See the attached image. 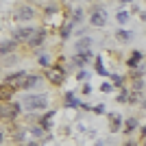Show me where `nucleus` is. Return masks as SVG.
<instances>
[{"mask_svg":"<svg viewBox=\"0 0 146 146\" xmlns=\"http://www.w3.org/2000/svg\"><path fill=\"white\" fill-rule=\"evenodd\" d=\"M39 74H29V79H26V83H24V87L22 90H33L35 85H39Z\"/></svg>","mask_w":146,"mask_h":146,"instance_id":"dca6fc26","label":"nucleus"},{"mask_svg":"<svg viewBox=\"0 0 146 146\" xmlns=\"http://www.w3.org/2000/svg\"><path fill=\"white\" fill-rule=\"evenodd\" d=\"M122 146H137V142H135V140H129V142H124Z\"/></svg>","mask_w":146,"mask_h":146,"instance_id":"2f4dec72","label":"nucleus"},{"mask_svg":"<svg viewBox=\"0 0 146 146\" xmlns=\"http://www.w3.org/2000/svg\"><path fill=\"white\" fill-rule=\"evenodd\" d=\"M111 79H113V83H116V85H122V83H124V79H122L120 74H111Z\"/></svg>","mask_w":146,"mask_h":146,"instance_id":"c85d7f7f","label":"nucleus"},{"mask_svg":"<svg viewBox=\"0 0 146 146\" xmlns=\"http://www.w3.org/2000/svg\"><path fill=\"white\" fill-rule=\"evenodd\" d=\"M74 22V24H79L81 20H83V7H76V9H74L72 11V18H70Z\"/></svg>","mask_w":146,"mask_h":146,"instance_id":"4be33fe9","label":"nucleus"},{"mask_svg":"<svg viewBox=\"0 0 146 146\" xmlns=\"http://www.w3.org/2000/svg\"><path fill=\"white\" fill-rule=\"evenodd\" d=\"M116 37H118V42H129V39L133 37V33H131V31H124V29H120V31L116 33Z\"/></svg>","mask_w":146,"mask_h":146,"instance_id":"aec40b11","label":"nucleus"},{"mask_svg":"<svg viewBox=\"0 0 146 146\" xmlns=\"http://www.w3.org/2000/svg\"><path fill=\"white\" fill-rule=\"evenodd\" d=\"M11 94H13V90H11V87H5V85H2V90H0V98H2V103H9Z\"/></svg>","mask_w":146,"mask_h":146,"instance_id":"5701e85b","label":"nucleus"},{"mask_svg":"<svg viewBox=\"0 0 146 146\" xmlns=\"http://www.w3.org/2000/svg\"><path fill=\"white\" fill-rule=\"evenodd\" d=\"M35 13H37L35 7L22 2V5H18L15 9H13V18H15V20H33V18H35Z\"/></svg>","mask_w":146,"mask_h":146,"instance_id":"423d86ee","label":"nucleus"},{"mask_svg":"<svg viewBox=\"0 0 146 146\" xmlns=\"http://www.w3.org/2000/svg\"><path fill=\"white\" fill-rule=\"evenodd\" d=\"M140 131H142V135H144V137H146V127H142Z\"/></svg>","mask_w":146,"mask_h":146,"instance_id":"72a5a7b5","label":"nucleus"},{"mask_svg":"<svg viewBox=\"0 0 146 146\" xmlns=\"http://www.w3.org/2000/svg\"><path fill=\"white\" fill-rule=\"evenodd\" d=\"M37 63H39V66H44L46 70H48V68H50V57L46 55V52H39V55H37Z\"/></svg>","mask_w":146,"mask_h":146,"instance_id":"412c9836","label":"nucleus"},{"mask_svg":"<svg viewBox=\"0 0 146 146\" xmlns=\"http://www.w3.org/2000/svg\"><path fill=\"white\" fill-rule=\"evenodd\" d=\"M72 29H74V22L72 20H66V24L61 26V39H68L70 33H72Z\"/></svg>","mask_w":146,"mask_h":146,"instance_id":"f3484780","label":"nucleus"},{"mask_svg":"<svg viewBox=\"0 0 146 146\" xmlns=\"http://www.w3.org/2000/svg\"><path fill=\"white\" fill-rule=\"evenodd\" d=\"M63 103H66V107H81V103H79V98L74 96L72 92H66V96H63Z\"/></svg>","mask_w":146,"mask_h":146,"instance_id":"ddd939ff","label":"nucleus"},{"mask_svg":"<svg viewBox=\"0 0 146 146\" xmlns=\"http://www.w3.org/2000/svg\"><path fill=\"white\" fill-rule=\"evenodd\" d=\"M135 129H137V120H135V118H127V120H124V133H131Z\"/></svg>","mask_w":146,"mask_h":146,"instance_id":"6ab92c4d","label":"nucleus"},{"mask_svg":"<svg viewBox=\"0 0 146 146\" xmlns=\"http://www.w3.org/2000/svg\"><path fill=\"white\" fill-rule=\"evenodd\" d=\"M44 76H46L52 85H61V83L66 81V70H63L61 66H50L48 70L44 72Z\"/></svg>","mask_w":146,"mask_h":146,"instance_id":"20e7f679","label":"nucleus"},{"mask_svg":"<svg viewBox=\"0 0 146 146\" xmlns=\"http://www.w3.org/2000/svg\"><path fill=\"white\" fill-rule=\"evenodd\" d=\"M29 131H31V135H35V137H42L46 129H42V127H29Z\"/></svg>","mask_w":146,"mask_h":146,"instance_id":"a878e982","label":"nucleus"},{"mask_svg":"<svg viewBox=\"0 0 146 146\" xmlns=\"http://www.w3.org/2000/svg\"><path fill=\"white\" fill-rule=\"evenodd\" d=\"M74 50H76V55L90 52L92 50V37H81V39H76V42H74Z\"/></svg>","mask_w":146,"mask_h":146,"instance_id":"1a4fd4ad","label":"nucleus"},{"mask_svg":"<svg viewBox=\"0 0 146 146\" xmlns=\"http://www.w3.org/2000/svg\"><path fill=\"white\" fill-rule=\"evenodd\" d=\"M100 92L109 94V92H113V85H111V83H103V85H100Z\"/></svg>","mask_w":146,"mask_h":146,"instance_id":"cd10ccee","label":"nucleus"},{"mask_svg":"<svg viewBox=\"0 0 146 146\" xmlns=\"http://www.w3.org/2000/svg\"><path fill=\"white\" fill-rule=\"evenodd\" d=\"M129 98H131V92H129L127 87H122V92L118 94V100H120V103H129Z\"/></svg>","mask_w":146,"mask_h":146,"instance_id":"393cba45","label":"nucleus"},{"mask_svg":"<svg viewBox=\"0 0 146 146\" xmlns=\"http://www.w3.org/2000/svg\"><path fill=\"white\" fill-rule=\"evenodd\" d=\"M142 109H146V98H144V100H142Z\"/></svg>","mask_w":146,"mask_h":146,"instance_id":"f704fd0d","label":"nucleus"},{"mask_svg":"<svg viewBox=\"0 0 146 146\" xmlns=\"http://www.w3.org/2000/svg\"><path fill=\"white\" fill-rule=\"evenodd\" d=\"M90 59H92V50H90V52H81V55H74L70 61H72V66H76V68H81V70H83V66H85Z\"/></svg>","mask_w":146,"mask_h":146,"instance_id":"9d476101","label":"nucleus"},{"mask_svg":"<svg viewBox=\"0 0 146 146\" xmlns=\"http://www.w3.org/2000/svg\"><path fill=\"white\" fill-rule=\"evenodd\" d=\"M44 39H46V29H39L35 33V37L29 42V46H31V48H37V46H42V44H44Z\"/></svg>","mask_w":146,"mask_h":146,"instance_id":"9b49d317","label":"nucleus"},{"mask_svg":"<svg viewBox=\"0 0 146 146\" xmlns=\"http://www.w3.org/2000/svg\"><path fill=\"white\" fill-rule=\"evenodd\" d=\"M94 68H96V72L98 74H103V76H107V70H105V66H103V57H94Z\"/></svg>","mask_w":146,"mask_h":146,"instance_id":"a211bd4d","label":"nucleus"},{"mask_svg":"<svg viewBox=\"0 0 146 146\" xmlns=\"http://www.w3.org/2000/svg\"><path fill=\"white\" fill-rule=\"evenodd\" d=\"M48 107V96L46 94H26L22 98V109L26 111H42Z\"/></svg>","mask_w":146,"mask_h":146,"instance_id":"f257e3e1","label":"nucleus"},{"mask_svg":"<svg viewBox=\"0 0 146 146\" xmlns=\"http://www.w3.org/2000/svg\"><path fill=\"white\" fill-rule=\"evenodd\" d=\"M24 146H39V142H37V140H35V142H26Z\"/></svg>","mask_w":146,"mask_h":146,"instance_id":"473e14b6","label":"nucleus"},{"mask_svg":"<svg viewBox=\"0 0 146 146\" xmlns=\"http://www.w3.org/2000/svg\"><path fill=\"white\" fill-rule=\"evenodd\" d=\"M15 44H18L15 39H5V42H2V46H0V52H2V57L9 55V52L15 48Z\"/></svg>","mask_w":146,"mask_h":146,"instance_id":"2eb2a0df","label":"nucleus"},{"mask_svg":"<svg viewBox=\"0 0 146 146\" xmlns=\"http://www.w3.org/2000/svg\"><path fill=\"white\" fill-rule=\"evenodd\" d=\"M26 79H29V72H24V70H22V72H13V74H7V76H5L2 85L11 87V90L15 92V90H22V87H24Z\"/></svg>","mask_w":146,"mask_h":146,"instance_id":"f03ea898","label":"nucleus"},{"mask_svg":"<svg viewBox=\"0 0 146 146\" xmlns=\"http://www.w3.org/2000/svg\"><path fill=\"white\" fill-rule=\"evenodd\" d=\"M55 116H57V111H46L44 118L39 120V127H42V129H50V127H52L50 122H52V118H55Z\"/></svg>","mask_w":146,"mask_h":146,"instance_id":"4468645a","label":"nucleus"},{"mask_svg":"<svg viewBox=\"0 0 146 146\" xmlns=\"http://www.w3.org/2000/svg\"><path fill=\"white\" fill-rule=\"evenodd\" d=\"M109 131L111 133L124 131V120H122L120 113H109Z\"/></svg>","mask_w":146,"mask_h":146,"instance_id":"6e6552de","label":"nucleus"},{"mask_svg":"<svg viewBox=\"0 0 146 146\" xmlns=\"http://www.w3.org/2000/svg\"><path fill=\"white\" fill-rule=\"evenodd\" d=\"M90 24H92V26H105V24H107V9H105L103 5L92 7V13H90Z\"/></svg>","mask_w":146,"mask_h":146,"instance_id":"7ed1b4c3","label":"nucleus"},{"mask_svg":"<svg viewBox=\"0 0 146 146\" xmlns=\"http://www.w3.org/2000/svg\"><path fill=\"white\" fill-rule=\"evenodd\" d=\"M83 94H92V85H90V83H85V85H83Z\"/></svg>","mask_w":146,"mask_h":146,"instance_id":"7c9ffc66","label":"nucleus"},{"mask_svg":"<svg viewBox=\"0 0 146 146\" xmlns=\"http://www.w3.org/2000/svg\"><path fill=\"white\" fill-rule=\"evenodd\" d=\"M142 59H144V52H142V50H133V52H131V57L127 59V66L135 70V66H137Z\"/></svg>","mask_w":146,"mask_h":146,"instance_id":"f8f14e48","label":"nucleus"},{"mask_svg":"<svg viewBox=\"0 0 146 146\" xmlns=\"http://www.w3.org/2000/svg\"><path fill=\"white\" fill-rule=\"evenodd\" d=\"M140 15H142V20H146V11H142V13H140Z\"/></svg>","mask_w":146,"mask_h":146,"instance_id":"c9c22d12","label":"nucleus"},{"mask_svg":"<svg viewBox=\"0 0 146 146\" xmlns=\"http://www.w3.org/2000/svg\"><path fill=\"white\" fill-rule=\"evenodd\" d=\"M94 113H105V105H96V107H94Z\"/></svg>","mask_w":146,"mask_h":146,"instance_id":"c756f323","label":"nucleus"},{"mask_svg":"<svg viewBox=\"0 0 146 146\" xmlns=\"http://www.w3.org/2000/svg\"><path fill=\"white\" fill-rule=\"evenodd\" d=\"M87 76H90L87 70H79V72H76V81H87Z\"/></svg>","mask_w":146,"mask_h":146,"instance_id":"bb28decb","label":"nucleus"},{"mask_svg":"<svg viewBox=\"0 0 146 146\" xmlns=\"http://www.w3.org/2000/svg\"><path fill=\"white\" fill-rule=\"evenodd\" d=\"M116 20L120 22V24H127V20H129V11H124V9H120V11L116 13Z\"/></svg>","mask_w":146,"mask_h":146,"instance_id":"b1692460","label":"nucleus"},{"mask_svg":"<svg viewBox=\"0 0 146 146\" xmlns=\"http://www.w3.org/2000/svg\"><path fill=\"white\" fill-rule=\"evenodd\" d=\"M20 111H22V105H18V103H2L0 116H2V120H15V118L20 116Z\"/></svg>","mask_w":146,"mask_h":146,"instance_id":"39448f33","label":"nucleus"},{"mask_svg":"<svg viewBox=\"0 0 146 146\" xmlns=\"http://www.w3.org/2000/svg\"><path fill=\"white\" fill-rule=\"evenodd\" d=\"M37 31L39 29H35V26H22V29H18L15 33H13V39H15V42H26L29 44L31 39L35 37Z\"/></svg>","mask_w":146,"mask_h":146,"instance_id":"0eeeda50","label":"nucleus"}]
</instances>
